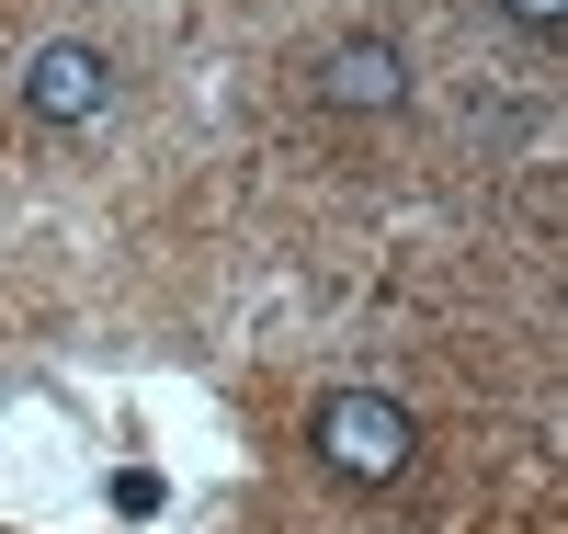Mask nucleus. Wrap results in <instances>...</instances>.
Listing matches in <instances>:
<instances>
[{"instance_id": "obj_1", "label": "nucleus", "mask_w": 568, "mask_h": 534, "mask_svg": "<svg viewBox=\"0 0 568 534\" xmlns=\"http://www.w3.org/2000/svg\"><path fill=\"white\" fill-rule=\"evenodd\" d=\"M307 455L342 477V490H398L420 466V421L387 399V386H329L307 410Z\"/></svg>"}, {"instance_id": "obj_2", "label": "nucleus", "mask_w": 568, "mask_h": 534, "mask_svg": "<svg viewBox=\"0 0 568 534\" xmlns=\"http://www.w3.org/2000/svg\"><path fill=\"white\" fill-rule=\"evenodd\" d=\"M23 114L34 125H103L114 114V58H103V46H91V34H45L34 46V58H23Z\"/></svg>"}, {"instance_id": "obj_3", "label": "nucleus", "mask_w": 568, "mask_h": 534, "mask_svg": "<svg viewBox=\"0 0 568 534\" xmlns=\"http://www.w3.org/2000/svg\"><path fill=\"white\" fill-rule=\"evenodd\" d=\"M318 103L329 114H398L409 103V58H398L387 34H342L318 58Z\"/></svg>"}, {"instance_id": "obj_4", "label": "nucleus", "mask_w": 568, "mask_h": 534, "mask_svg": "<svg viewBox=\"0 0 568 534\" xmlns=\"http://www.w3.org/2000/svg\"><path fill=\"white\" fill-rule=\"evenodd\" d=\"M500 23H511V34H557L568 0H500Z\"/></svg>"}]
</instances>
